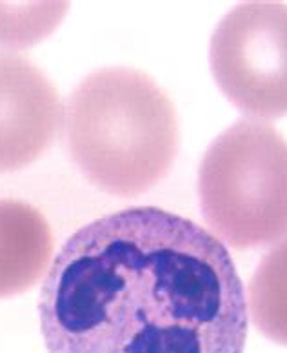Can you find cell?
Here are the masks:
<instances>
[{"mask_svg": "<svg viewBox=\"0 0 287 353\" xmlns=\"http://www.w3.org/2000/svg\"><path fill=\"white\" fill-rule=\"evenodd\" d=\"M249 312L267 339L287 346V239L267 253L251 277Z\"/></svg>", "mask_w": 287, "mask_h": 353, "instance_id": "7", "label": "cell"}, {"mask_svg": "<svg viewBox=\"0 0 287 353\" xmlns=\"http://www.w3.org/2000/svg\"><path fill=\"white\" fill-rule=\"evenodd\" d=\"M39 313L50 353H244L247 341L229 250L151 206L78 228L47 270Z\"/></svg>", "mask_w": 287, "mask_h": 353, "instance_id": "1", "label": "cell"}, {"mask_svg": "<svg viewBox=\"0 0 287 353\" xmlns=\"http://www.w3.org/2000/svg\"><path fill=\"white\" fill-rule=\"evenodd\" d=\"M62 119L50 79L24 57L0 51V172H17L41 159Z\"/></svg>", "mask_w": 287, "mask_h": 353, "instance_id": "5", "label": "cell"}, {"mask_svg": "<svg viewBox=\"0 0 287 353\" xmlns=\"http://www.w3.org/2000/svg\"><path fill=\"white\" fill-rule=\"evenodd\" d=\"M202 215L237 250L287 233V141L267 122L244 119L211 142L198 172Z\"/></svg>", "mask_w": 287, "mask_h": 353, "instance_id": "3", "label": "cell"}, {"mask_svg": "<svg viewBox=\"0 0 287 353\" xmlns=\"http://www.w3.org/2000/svg\"><path fill=\"white\" fill-rule=\"evenodd\" d=\"M209 64L218 88L255 119L287 115V6L246 2L211 37Z\"/></svg>", "mask_w": 287, "mask_h": 353, "instance_id": "4", "label": "cell"}, {"mask_svg": "<svg viewBox=\"0 0 287 353\" xmlns=\"http://www.w3.org/2000/svg\"><path fill=\"white\" fill-rule=\"evenodd\" d=\"M66 142L82 175L102 192L136 197L177 159V110L151 77L102 68L82 79L66 104Z\"/></svg>", "mask_w": 287, "mask_h": 353, "instance_id": "2", "label": "cell"}, {"mask_svg": "<svg viewBox=\"0 0 287 353\" xmlns=\"http://www.w3.org/2000/svg\"><path fill=\"white\" fill-rule=\"evenodd\" d=\"M53 233L35 206L0 201V299L13 297L35 286L50 268Z\"/></svg>", "mask_w": 287, "mask_h": 353, "instance_id": "6", "label": "cell"}]
</instances>
